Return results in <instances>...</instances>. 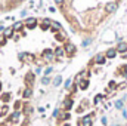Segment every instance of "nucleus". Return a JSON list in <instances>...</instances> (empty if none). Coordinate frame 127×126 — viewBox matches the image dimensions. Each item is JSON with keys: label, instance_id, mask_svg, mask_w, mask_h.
Returning <instances> with one entry per match:
<instances>
[{"label": "nucleus", "instance_id": "2", "mask_svg": "<svg viewBox=\"0 0 127 126\" xmlns=\"http://www.w3.org/2000/svg\"><path fill=\"white\" fill-rule=\"evenodd\" d=\"M64 107H65V110H71V107H72V99H66L65 102H64Z\"/></svg>", "mask_w": 127, "mask_h": 126}, {"label": "nucleus", "instance_id": "18", "mask_svg": "<svg viewBox=\"0 0 127 126\" xmlns=\"http://www.w3.org/2000/svg\"><path fill=\"white\" fill-rule=\"evenodd\" d=\"M21 107V102H15V108H19Z\"/></svg>", "mask_w": 127, "mask_h": 126}, {"label": "nucleus", "instance_id": "23", "mask_svg": "<svg viewBox=\"0 0 127 126\" xmlns=\"http://www.w3.org/2000/svg\"><path fill=\"white\" fill-rule=\"evenodd\" d=\"M0 126H6V125H0Z\"/></svg>", "mask_w": 127, "mask_h": 126}, {"label": "nucleus", "instance_id": "1", "mask_svg": "<svg viewBox=\"0 0 127 126\" xmlns=\"http://www.w3.org/2000/svg\"><path fill=\"white\" fill-rule=\"evenodd\" d=\"M74 52H75V46L71 45V43H68V45L65 46V54H66V55H74Z\"/></svg>", "mask_w": 127, "mask_h": 126}, {"label": "nucleus", "instance_id": "19", "mask_svg": "<svg viewBox=\"0 0 127 126\" xmlns=\"http://www.w3.org/2000/svg\"><path fill=\"white\" fill-rule=\"evenodd\" d=\"M55 1H56V3H62L64 0H55Z\"/></svg>", "mask_w": 127, "mask_h": 126}, {"label": "nucleus", "instance_id": "20", "mask_svg": "<svg viewBox=\"0 0 127 126\" xmlns=\"http://www.w3.org/2000/svg\"><path fill=\"white\" fill-rule=\"evenodd\" d=\"M64 126H69V123H65V125H64Z\"/></svg>", "mask_w": 127, "mask_h": 126}, {"label": "nucleus", "instance_id": "22", "mask_svg": "<svg viewBox=\"0 0 127 126\" xmlns=\"http://www.w3.org/2000/svg\"><path fill=\"white\" fill-rule=\"evenodd\" d=\"M0 91H1V83H0Z\"/></svg>", "mask_w": 127, "mask_h": 126}, {"label": "nucleus", "instance_id": "12", "mask_svg": "<svg viewBox=\"0 0 127 126\" xmlns=\"http://www.w3.org/2000/svg\"><path fill=\"white\" fill-rule=\"evenodd\" d=\"M9 36H12V30H10V28H7V30H4V37L7 39Z\"/></svg>", "mask_w": 127, "mask_h": 126}, {"label": "nucleus", "instance_id": "17", "mask_svg": "<svg viewBox=\"0 0 127 126\" xmlns=\"http://www.w3.org/2000/svg\"><path fill=\"white\" fill-rule=\"evenodd\" d=\"M21 25H22L21 22H16V24H15V30H19V28H21Z\"/></svg>", "mask_w": 127, "mask_h": 126}, {"label": "nucleus", "instance_id": "11", "mask_svg": "<svg viewBox=\"0 0 127 126\" xmlns=\"http://www.w3.org/2000/svg\"><path fill=\"white\" fill-rule=\"evenodd\" d=\"M1 99H3V101H9V99H10V95L9 94H3L1 95Z\"/></svg>", "mask_w": 127, "mask_h": 126}, {"label": "nucleus", "instance_id": "8", "mask_svg": "<svg viewBox=\"0 0 127 126\" xmlns=\"http://www.w3.org/2000/svg\"><path fill=\"white\" fill-rule=\"evenodd\" d=\"M32 79H34V74H27V77H25V82L30 85V83L32 82Z\"/></svg>", "mask_w": 127, "mask_h": 126}, {"label": "nucleus", "instance_id": "9", "mask_svg": "<svg viewBox=\"0 0 127 126\" xmlns=\"http://www.w3.org/2000/svg\"><path fill=\"white\" fill-rule=\"evenodd\" d=\"M31 96V89H25L24 91V98H30Z\"/></svg>", "mask_w": 127, "mask_h": 126}, {"label": "nucleus", "instance_id": "21", "mask_svg": "<svg viewBox=\"0 0 127 126\" xmlns=\"http://www.w3.org/2000/svg\"><path fill=\"white\" fill-rule=\"evenodd\" d=\"M0 31H3V27H0Z\"/></svg>", "mask_w": 127, "mask_h": 126}, {"label": "nucleus", "instance_id": "13", "mask_svg": "<svg viewBox=\"0 0 127 126\" xmlns=\"http://www.w3.org/2000/svg\"><path fill=\"white\" fill-rule=\"evenodd\" d=\"M22 58H25V60L31 61V60H32V55H30V54H24V55H22Z\"/></svg>", "mask_w": 127, "mask_h": 126}, {"label": "nucleus", "instance_id": "4", "mask_svg": "<svg viewBox=\"0 0 127 126\" xmlns=\"http://www.w3.org/2000/svg\"><path fill=\"white\" fill-rule=\"evenodd\" d=\"M19 116H21V114H19V111H15V113H13V114L10 116V119H12V122H18V119H19Z\"/></svg>", "mask_w": 127, "mask_h": 126}, {"label": "nucleus", "instance_id": "14", "mask_svg": "<svg viewBox=\"0 0 127 126\" xmlns=\"http://www.w3.org/2000/svg\"><path fill=\"white\" fill-rule=\"evenodd\" d=\"M49 82H50V80H49L47 77H43V79H41V83H43V85H47Z\"/></svg>", "mask_w": 127, "mask_h": 126}, {"label": "nucleus", "instance_id": "3", "mask_svg": "<svg viewBox=\"0 0 127 126\" xmlns=\"http://www.w3.org/2000/svg\"><path fill=\"white\" fill-rule=\"evenodd\" d=\"M44 58H46V61H52V60H53V54H52L50 51H46V54H44Z\"/></svg>", "mask_w": 127, "mask_h": 126}, {"label": "nucleus", "instance_id": "10", "mask_svg": "<svg viewBox=\"0 0 127 126\" xmlns=\"http://www.w3.org/2000/svg\"><path fill=\"white\" fill-rule=\"evenodd\" d=\"M7 110H9V108H7V107H6V105H4V107H3V108H1V111H0V117H1V116H4V114H6V113H7Z\"/></svg>", "mask_w": 127, "mask_h": 126}, {"label": "nucleus", "instance_id": "16", "mask_svg": "<svg viewBox=\"0 0 127 126\" xmlns=\"http://www.w3.org/2000/svg\"><path fill=\"white\" fill-rule=\"evenodd\" d=\"M49 24H52L49 19H44V21H43V25H44V27H46V25H49Z\"/></svg>", "mask_w": 127, "mask_h": 126}, {"label": "nucleus", "instance_id": "7", "mask_svg": "<svg viewBox=\"0 0 127 126\" xmlns=\"http://www.w3.org/2000/svg\"><path fill=\"white\" fill-rule=\"evenodd\" d=\"M27 25H30L32 28V25H35V19H34V18H28V19H27Z\"/></svg>", "mask_w": 127, "mask_h": 126}, {"label": "nucleus", "instance_id": "15", "mask_svg": "<svg viewBox=\"0 0 127 126\" xmlns=\"http://www.w3.org/2000/svg\"><path fill=\"white\" fill-rule=\"evenodd\" d=\"M69 86H71V80L68 79V80L65 82V88H66V89H69Z\"/></svg>", "mask_w": 127, "mask_h": 126}, {"label": "nucleus", "instance_id": "6", "mask_svg": "<svg viewBox=\"0 0 127 126\" xmlns=\"http://www.w3.org/2000/svg\"><path fill=\"white\" fill-rule=\"evenodd\" d=\"M64 51H65V49H61V48H58V49L55 51V55H56V57H62L64 54H65Z\"/></svg>", "mask_w": 127, "mask_h": 126}, {"label": "nucleus", "instance_id": "5", "mask_svg": "<svg viewBox=\"0 0 127 126\" xmlns=\"http://www.w3.org/2000/svg\"><path fill=\"white\" fill-rule=\"evenodd\" d=\"M61 83H62V77H61V76H58V77L53 80V85H55V86H59Z\"/></svg>", "mask_w": 127, "mask_h": 126}]
</instances>
